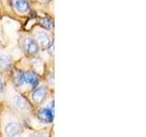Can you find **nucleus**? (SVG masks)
<instances>
[{
	"mask_svg": "<svg viewBox=\"0 0 146 137\" xmlns=\"http://www.w3.org/2000/svg\"><path fill=\"white\" fill-rule=\"evenodd\" d=\"M25 75V82L26 84L30 85L32 88H36L39 83V78L36 75V73L32 72V71H27L24 72Z\"/></svg>",
	"mask_w": 146,
	"mask_h": 137,
	"instance_id": "8",
	"label": "nucleus"
},
{
	"mask_svg": "<svg viewBox=\"0 0 146 137\" xmlns=\"http://www.w3.org/2000/svg\"><path fill=\"white\" fill-rule=\"evenodd\" d=\"M13 7L19 13H27L29 10L30 6L27 0H11Z\"/></svg>",
	"mask_w": 146,
	"mask_h": 137,
	"instance_id": "7",
	"label": "nucleus"
},
{
	"mask_svg": "<svg viewBox=\"0 0 146 137\" xmlns=\"http://www.w3.org/2000/svg\"><path fill=\"white\" fill-rule=\"evenodd\" d=\"M5 90V85H4V82L2 80V79L0 78V92H2V91Z\"/></svg>",
	"mask_w": 146,
	"mask_h": 137,
	"instance_id": "13",
	"label": "nucleus"
},
{
	"mask_svg": "<svg viewBox=\"0 0 146 137\" xmlns=\"http://www.w3.org/2000/svg\"><path fill=\"white\" fill-rule=\"evenodd\" d=\"M13 103L15 105V107L19 111L25 112L29 109V104L27 102V100L18 94H15L13 96Z\"/></svg>",
	"mask_w": 146,
	"mask_h": 137,
	"instance_id": "6",
	"label": "nucleus"
},
{
	"mask_svg": "<svg viewBox=\"0 0 146 137\" xmlns=\"http://www.w3.org/2000/svg\"><path fill=\"white\" fill-rule=\"evenodd\" d=\"M42 2H44V3H47V2H48V1H50V0H41Z\"/></svg>",
	"mask_w": 146,
	"mask_h": 137,
	"instance_id": "14",
	"label": "nucleus"
},
{
	"mask_svg": "<svg viewBox=\"0 0 146 137\" xmlns=\"http://www.w3.org/2000/svg\"><path fill=\"white\" fill-rule=\"evenodd\" d=\"M47 96H48V90L46 89V87L40 86L34 90L33 93H32V100H33L35 104L39 105L44 102Z\"/></svg>",
	"mask_w": 146,
	"mask_h": 137,
	"instance_id": "3",
	"label": "nucleus"
},
{
	"mask_svg": "<svg viewBox=\"0 0 146 137\" xmlns=\"http://www.w3.org/2000/svg\"><path fill=\"white\" fill-rule=\"evenodd\" d=\"M23 48H24L25 51L29 55H35L39 51V46L38 42L32 38L25 39L24 42H23Z\"/></svg>",
	"mask_w": 146,
	"mask_h": 137,
	"instance_id": "4",
	"label": "nucleus"
},
{
	"mask_svg": "<svg viewBox=\"0 0 146 137\" xmlns=\"http://www.w3.org/2000/svg\"><path fill=\"white\" fill-rule=\"evenodd\" d=\"M12 61L11 58L7 54H1L0 55V70H7L11 67Z\"/></svg>",
	"mask_w": 146,
	"mask_h": 137,
	"instance_id": "10",
	"label": "nucleus"
},
{
	"mask_svg": "<svg viewBox=\"0 0 146 137\" xmlns=\"http://www.w3.org/2000/svg\"><path fill=\"white\" fill-rule=\"evenodd\" d=\"M38 119L42 122L50 123L54 120V109L51 108H41L36 113Z\"/></svg>",
	"mask_w": 146,
	"mask_h": 137,
	"instance_id": "2",
	"label": "nucleus"
},
{
	"mask_svg": "<svg viewBox=\"0 0 146 137\" xmlns=\"http://www.w3.org/2000/svg\"><path fill=\"white\" fill-rule=\"evenodd\" d=\"M36 42L38 46L42 47L43 49H46L50 46L51 44V39H50L49 35L45 31H38L36 32Z\"/></svg>",
	"mask_w": 146,
	"mask_h": 137,
	"instance_id": "5",
	"label": "nucleus"
},
{
	"mask_svg": "<svg viewBox=\"0 0 146 137\" xmlns=\"http://www.w3.org/2000/svg\"><path fill=\"white\" fill-rule=\"evenodd\" d=\"M13 82L17 87H22L26 84L24 72L21 70H17L13 75Z\"/></svg>",
	"mask_w": 146,
	"mask_h": 137,
	"instance_id": "9",
	"label": "nucleus"
},
{
	"mask_svg": "<svg viewBox=\"0 0 146 137\" xmlns=\"http://www.w3.org/2000/svg\"><path fill=\"white\" fill-rule=\"evenodd\" d=\"M29 137H47L44 134H41V132H35V134H31Z\"/></svg>",
	"mask_w": 146,
	"mask_h": 137,
	"instance_id": "12",
	"label": "nucleus"
},
{
	"mask_svg": "<svg viewBox=\"0 0 146 137\" xmlns=\"http://www.w3.org/2000/svg\"><path fill=\"white\" fill-rule=\"evenodd\" d=\"M23 132L21 123L17 122H10L5 126V134L7 137H16Z\"/></svg>",
	"mask_w": 146,
	"mask_h": 137,
	"instance_id": "1",
	"label": "nucleus"
},
{
	"mask_svg": "<svg viewBox=\"0 0 146 137\" xmlns=\"http://www.w3.org/2000/svg\"><path fill=\"white\" fill-rule=\"evenodd\" d=\"M40 24L41 26H42L44 29H52V27H53V23L52 21L49 19V18H47V17H45V18H41L40 19Z\"/></svg>",
	"mask_w": 146,
	"mask_h": 137,
	"instance_id": "11",
	"label": "nucleus"
}]
</instances>
